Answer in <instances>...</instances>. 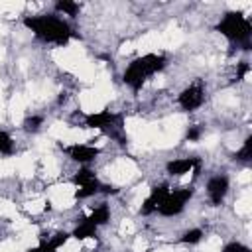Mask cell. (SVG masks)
Instances as JSON below:
<instances>
[{"instance_id":"obj_3","label":"cell","mask_w":252,"mask_h":252,"mask_svg":"<svg viewBox=\"0 0 252 252\" xmlns=\"http://www.w3.org/2000/svg\"><path fill=\"white\" fill-rule=\"evenodd\" d=\"M217 30L228 37L230 41H236V43H242L244 49H248L250 45V35H252V26H250V20L242 14V12H226L222 16V20L219 22Z\"/></svg>"},{"instance_id":"obj_18","label":"cell","mask_w":252,"mask_h":252,"mask_svg":"<svg viewBox=\"0 0 252 252\" xmlns=\"http://www.w3.org/2000/svg\"><path fill=\"white\" fill-rule=\"evenodd\" d=\"M201 240H203V230L201 228H191L181 236V242H185V244H197Z\"/></svg>"},{"instance_id":"obj_1","label":"cell","mask_w":252,"mask_h":252,"mask_svg":"<svg viewBox=\"0 0 252 252\" xmlns=\"http://www.w3.org/2000/svg\"><path fill=\"white\" fill-rule=\"evenodd\" d=\"M24 26L28 30L33 32V35H37L41 41L47 43H57V45H65L73 32L69 28V24L59 18L57 14H49V16H26L24 18Z\"/></svg>"},{"instance_id":"obj_13","label":"cell","mask_w":252,"mask_h":252,"mask_svg":"<svg viewBox=\"0 0 252 252\" xmlns=\"http://www.w3.org/2000/svg\"><path fill=\"white\" fill-rule=\"evenodd\" d=\"M98 191H100V181H98V179H93L91 183L81 185V187L75 191V197H77V199H87V197H93V195L98 193Z\"/></svg>"},{"instance_id":"obj_24","label":"cell","mask_w":252,"mask_h":252,"mask_svg":"<svg viewBox=\"0 0 252 252\" xmlns=\"http://www.w3.org/2000/svg\"><path fill=\"white\" fill-rule=\"evenodd\" d=\"M140 211H142V215H152V213H156V207L150 203V199H146V201L142 203V209H140Z\"/></svg>"},{"instance_id":"obj_22","label":"cell","mask_w":252,"mask_h":252,"mask_svg":"<svg viewBox=\"0 0 252 252\" xmlns=\"http://www.w3.org/2000/svg\"><path fill=\"white\" fill-rule=\"evenodd\" d=\"M248 73H250V65H248L246 61L238 63V75H236V79H238V81H242V79H244Z\"/></svg>"},{"instance_id":"obj_2","label":"cell","mask_w":252,"mask_h":252,"mask_svg":"<svg viewBox=\"0 0 252 252\" xmlns=\"http://www.w3.org/2000/svg\"><path fill=\"white\" fill-rule=\"evenodd\" d=\"M165 61L167 59L163 55H158V53H148V55L134 59L124 71V83L132 91H138L150 75H154L165 67Z\"/></svg>"},{"instance_id":"obj_4","label":"cell","mask_w":252,"mask_h":252,"mask_svg":"<svg viewBox=\"0 0 252 252\" xmlns=\"http://www.w3.org/2000/svg\"><path fill=\"white\" fill-rule=\"evenodd\" d=\"M193 191L191 189H175V191H169V195L158 205V213L163 215V217H175L183 211L185 203L191 199Z\"/></svg>"},{"instance_id":"obj_12","label":"cell","mask_w":252,"mask_h":252,"mask_svg":"<svg viewBox=\"0 0 252 252\" xmlns=\"http://www.w3.org/2000/svg\"><path fill=\"white\" fill-rule=\"evenodd\" d=\"M108 219H110V209H108V205H98L96 209H93V213L89 215V219L87 220H91L93 224H96V226H100V224H106L108 222Z\"/></svg>"},{"instance_id":"obj_10","label":"cell","mask_w":252,"mask_h":252,"mask_svg":"<svg viewBox=\"0 0 252 252\" xmlns=\"http://www.w3.org/2000/svg\"><path fill=\"white\" fill-rule=\"evenodd\" d=\"M96 224H93L91 220H81L77 226H75V230H73V236L77 238V240H87V238H91V236H94L96 234Z\"/></svg>"},{"instance_id":"obj_25","label":"cell","mask_w":252,"mask_h":252,"mask_svg":"<svg viewBox=\"0 0 252 252\" xmlns=\"http://www.w3.org/2000/svg\"><path fill=\"white\" fill-rule=\"evenodd\" d=\"M26 252H45V250H43V246L39 244V246H33V248H30V250H26Z\"/></svg>"},{"instance_id":"obj_20","label":"cell","mask_w":252,"mask_h":252,"mask_svg":"<svg viewBox=\"0 0 252 252\" xmlns=\"http://www.w3.org/2000/svg\"><path fill=\"white\" fill-rule=\"evenodd\" d=\"M41 122H43L41 116H28L22 126H24V130H28V132H35V130L41 126Z\"/></svg>"},{"instance_id":"obj_16","label":"cell","mask_w":252,"mask_h":252,"mask_svg":"<svg viewBox=\"0 0 252 252\" xmlns=\"http://www.w3.org/2000/svg\"><path fill=\"white\" fill-rule=\"evenodd\" d=\"M55 10L61 12V14H65V16H77L79 4H77V2H71V0H59V2L55 4Z\"/></svg>"},{"instance_id":"obj_15","label":"cell","mask_w":252,"mask_h":252,"mask_svg":"<svg viewBox=\"0 0 252 252\" xmlns=\"http://www.w3.org/2000/svg\"><path fill=\"white\" fill-rule=\"evenodd\" d=\"M167 195H169V187H167V185H159V187H152V193H150L148 199H150V203L158 209V205H159Z\"/></svg>"},{"instance_id":"obj_8","label":"cell","mask_w":252,"mask_h":252,"mask_svg":"<svg viewBox=\"0 0 252 252\" xmlns=\"http://www.w3.org/2000/svg\"><path fill=\"white\" fill-rule=\"evenodd\" d=\"M199 159L197 158H177V159H171L165 163V169L169 175H185L189 173L191 169H197L199 167Z\"/></svg>"},{"instance_id":"obj_19","label":"cell","mask_w":252,"mask_h":252,"mask_svg":"<svg viewBox=\"0 0 252 252\" xmlns=\"http://www.w3.org/2000/svg\"><path fill=\"white\" fill-rule=\"evenodd\" d=\"M14 148V142L10 138V134H6L4 130H0V154H10Z\"/></svg>"},{"instance_id":"obj_7","label":"cell","mask_w":252,"mask_h":252,"mask_svg":"<svg viewBox=\"0 0 252 252\" xmlns=\"http://www.w3.org/2000/svg\"><path fill=\"white\" fill-rule=\"evenodd\" d=\"M65 152L73 161H79V163H89L100 154L98 148L89 146V144H73V146H67Z\"/></svg>"},{"instance_id":"obj_14","label":"cell","mask_w":252,"mask_h":252,"mask_svg":"<svg viewBox=\"0 0 252 252\" xmlns=\"http://www.w3.org/2000/svg\"><path fill=\"white\" fill-rule=\"evenodd\" d=\"M93 179H96V175H94V171H91L89 167H83V169H79V171L73 175V183H75L77 187L87 185V183H91Z\"/></svg>"},{"instance_id":"obj_21","label":"cell","mask_w":252,"mask_h":252,"mask_svg":"<svg viewBox=\"0 0 252 252\" xmlns=\"http://www.w3.org/2000/svg\"><path fill=\"white\" fill-rule=\"evenodd\" d=\"M220 252H252L246 244H242V242H230V244H226Z\"/></svg>"},{"instance_id":"obj_9","label":"cell","mask_w":252,"mask_h":252,"mask_svg":"<svg viewBox=\"0 0 252 252\" xmlns=\"http://www.w3.org/2000/svg\"><path fill=\"white\" fill-rule=\"evenodd\" d=\"M114 122H116V114H112L110 110H100V112L87 116V126H91V128L108 130L110 126H114Z\"/></svg>"},{"instance_id":"obj_5","label":"cell","mask_w":252,"mask_h":252,"mask_svg":"<svg viewBox=\"0 0 252 252\" xmlns=\"http://www.w3.org/2000/svg\"><path fill=\"white\" fill-rule=\"evenodd\" d=\"M177 100H179V106L183 110H197L205 102V91H203V87L199 83L189 85L187 89L181 91V94H179Z\"/></svg>"},{"instance_id":"obj_6","label":"cell","mask_w":252,"mask_h":252,"mask_svg":"<svg viewBox=\"0 0 252 252\" xmlns=\"http://www.w3.org/2000/svg\"><path fill=\"white\" fill-rule=\"evenodd\" d=\"M228 193V177L226 175H213L207 181V195L213 205H220Z\"/></svg>"},{"instance_id":"obj_23","label":"cell","mask_w":252,"mask_h":252,"mask_svg":"<svg viewBox=\"0 0 252 252\" xmlns=\"http://www.w3.org/2000/svg\"><path fill=\"white\" fill-rule=\"evenodd\" d=\"M199 138H201V128L193 126V128L187 130V140H189V142H197Z\"/></svg>"},{"instance_id":"obj_17","label":"cell","mask_w":252,"mask_h":252,"mask_svg":"<svg viewBox=\"0 0 252 252\" xmlns=\"http://www.w3.org/2000/svg\"><path fill=\"white\" fill-rule=\"evenodd\" d=\"M234 158H236L238 161H250V159H252V136H248V138L244 140L242 148L234 154Z\"/></svg>"},{"instance_id":"obj_11","label":"cell","mask_w":252,"mask_h":252,"mask_svg":"<svg viewBox=\"0 0 252 252\" xmlns=\"http://www.w3.org/2000/svg\"><path fill=\"white\" fill-rule=\"evenodd\" d=\"M67 240H69V234L67 232H57V234L49 236L47 240H41V246H43L45 252H57Z\"/></svg>"}]
</instances>
